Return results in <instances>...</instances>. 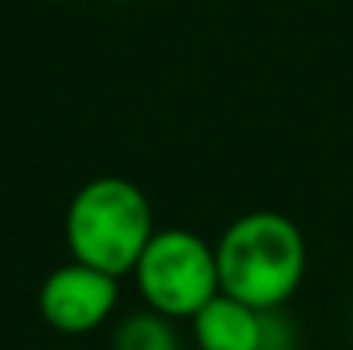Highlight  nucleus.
Here are the masks:
<instances>
[{
	"instance_id": "39448f33",
	"label": "nucleus",
	"mask_w": 353,
	"mask_h": 350,
	"mask_svg": "<svg viewBox=\"0 0 353 350\" xmlns=\"http://www.w3.org/2000/svg\"><path fill=\"white\" fill-rule=\"evenodd\" d=\"M192 333L196 350H261L264 313L220 292L192 316Z\"/></svg>"
},
{
	"instance_id": "423d86ee",
	"label": "nucleus",
	"mask_w": 353,
	"mask_h": 350,
	"mask_svg": "<svg viewBox=\"0 0 353 350\" xmlns=\"http://www.w3.org/2000/svg\"><path fill=\"white\" fill-rule=\"evenodd\" d=\"M114 350H179L172 320L161 313H130L114 333Z\"/></svg>"
},
{
	"instance_id": "7ed1b4c3",
	"label": "nucleus",
	"mask_w": 353,
	"mask_h": 350,
	"mask_svg": "<svg viewBox=\"0 0 353 350\" xmlns=\"http://www.w3.org/2000/svg\"><path fill=\"white\" fill-rule=\"evenodd\" d=\"M130 275L148 309L161 313L165 320H192L210 299L220 295L216 247L182 227L151 233Z\"/></svg>"
},
{
	"instance_id": "20e7f679",
	"label": "nucleus",
	"mask_w": 353,
	"mask_h": 350,
	"mask_svg": "<svg viewBox=\"0 0 353 350\" xmlns=\"http://www.w3.org/2000/svg\"><path fill=\"white\" fill-rule=\"evenodd\" d=\"M117 299L120 289L114 275L97 271L79 261H69L41 282L38 309H41V320L55 333L83 337V333L100 330L114 316Z\"/></svg>"
},
{
	"instance_id": "f03ea898",
	"label": "nucleus",
	"mask_w": 353,
	"mask_h": 350,
	"mask_svg": "<svg viewBox=\"0 0 353 350\" xmlns=\"http://www.w3.org/2000/svg\"><path fill=\"white\" fill-rule=\"evenodd\" d=\"M154 233L148 196L120 175H100L76 189L65 210L72 261L107 275H130Z\"/></svg>"
},
{
	"instance_id": "f257e3e1",
	"label": "nucleus",
	"mask_w": 353,
	"mask_h": 350,
	"mask_svg": "<svg viewBox=\"0 0 353 350\" xmlns=\"http://www.w3.org/2000/svg\"><path fill=\"white\" fill-rule=\"evenodd\" d=\"M305 237L274 210L236 217L216 240L220 292L271 313L281 309L305 278Z\"/></svg>"
}]
</instances>
